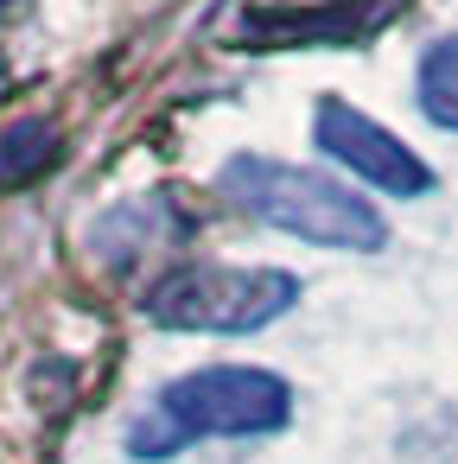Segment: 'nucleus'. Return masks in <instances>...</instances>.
Instances as JSON below:
<instances>
[{
    "label": "nucleus",
    "mask_w": 458,
    "mask_h": 464,
    "mask_svg": "<svg viewBox=\"0 0 458 464\" xmlns=\"http://www.w3.org/2000/svg\"><path fill=\"white\" fill-rule=\"evenodd\" d=\"M217 191H223L242 217L280 229V236H299V242H312V248L375 255V248L388 242L382 210H375L369 198H356L350 185L312 172V166H287V160H268V153H236V160H223Z\"/></svg>",
    "instance_id": "f257e3e1"
},
{
    "label": "nucleus",
    "mask_w": 458,
    "mask_h": 464,
    "mask_svg": "<svg viewBox=\"0 0 458 464\" xmlns=\"http://www.w3.org/2000/svg\"><path fill=\"white\" fill-rule=\"evenodd\" d=\"M287 420H293V388L274 369L217 362V369H191L166 382L153 413L128 432V451L172 458L191 439H255V432H280Z\"/></svg>",
    "instance_id": "f03ea898"
},
{
    "label": "nucleus",
    "mask_w": 458,
    "mask_h": 464,
    "mask_svg": "<svg viewBox=\"0 0 458 464\" xmlns=\"http://www.w3.org/2000/svg\"><path fill=\"white\" fill-rule=\"evenodd\" d=\"M299 305V280L287 267H223V261H185L160 274L141 299V312L160 331H210L242 337Z\"/></svg>",
    "instance_id": "7ed1b4c3"
},
{
    "label": "nucleus",
    "mask_w": 458,
    "mask_h": 464,
    "mask_svg": "<svg viewBox=\"0 0 458 464\" xmlns=\"http://www.w3.org/2000/svg\"><path fill=\"white\" fill-rule=\"evenodd\" d=\"M312 147H318L331 166H344L350 179H363V185H375V191H388V198H426V191H433L426 160H420L414 147H401L375 115L350 109L344 96H325V102H318V115H312Z\"/></svg>",
    "instance_id": "20e7f679"
},
{
    "label": "nucleus",
    "mask_w": 458,
    "mask_h": 464,
    "mask_svg": "<svg viewBox=\"0 0 458 464\" xmlns=\"http://www.w3.org/2000/svg\"><path fill=\"white\" fill-rule=\"evenodd\" d=\"M45 166H58V128L45 115H20L0 128V191L33 185Z\"/></svg>",
    "instance_id": "39448f33"
},
{
    "label": "nucleus",
    "mask_w": 458,
    "mask_h": 464,
    "mask_svg": "<svg viewBox=\"0 0 458 464\" xmlns=\"http://www.w3.org/2000/svg\"><path fill=\"white\" fill-rule=\"evenodd\" d=\"M414 96H420V115L445 134H458V33L433 39L420 52V71H414Z\"/></svg>",
    "instance_id": "423d86ee"
},
{
    "label": "nucleus",
    "mask_w": 458,
    "mask_h": 464,
    "mask_svg": "<svg viewBox=\"0 0 458 464\" xmlns=\"http://www.w3.org/2000/svg\"><path fill=\"white\" fill-rule=\"evenodd\" d=\"M14 7H20V0H0V14H14Z\"/></svg>",
    "instance_id": "0eeeda50"
}]
</instances>
